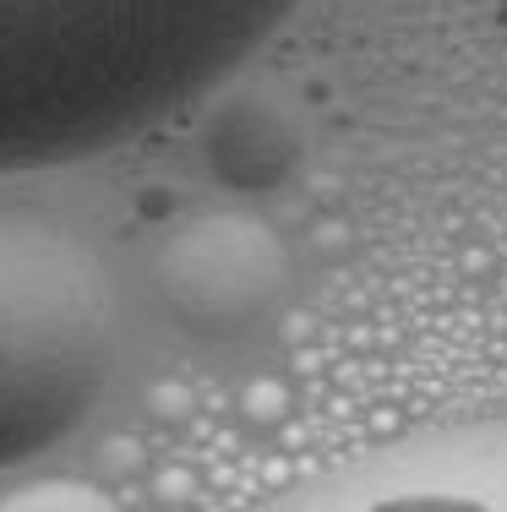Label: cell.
<instances>
[{
  "mask_svg": "<svg viewBox=\"0 0 507 512\" xmlns=\"http://www.w3.org/2000/svg\"><path fill=\"white\" fill-rule=\"evenodd\" d=\"M300 0H0V175L93 158L224 82Z\"/></svg>",
  "mask_w": 507,
  "mask_h": 512,
  "instance_id": "cell-1",
  "label": "cell"
},
{
  "mask_svg": "<svg viewBox=\"0 0 507 512\" xmlns=\"http://www.w3.org/2000/svg\"><path fill=\"white\" fill-rule=\"evenodd\" d=\"M110 289L77 240L0 213V469L60 447L110 387Z\"/></svg>",
  "mask_w": 507,
  "mask_h": 512,
  "instance_id": "cell-2",
  "label": "cell"
},
{
  "mask_svg": "<svg viewBox=\"0 0 507 512\" xmlns=\"http://www.w3.org/2000/svg\"><path fill=\"white\" fill-rule=\"evenodd\" d=\"M262 512H507V414L366 447Z\"/></svg>",
  "mask_w": 507,
  "mask_h": 512,
  "instance_id": "cell-3",
  "label": "cell"
},
{
  "mask_svg": "<svg viewBox=\"0 0 507 512\" xmlns=\"http://www.w3.org/2000/svg\"><path fill=\"white\" fill-rule=\"evenodd\" d=\"M202 158L235 191H273L300 164V131L279 99L240 88L202 126Z\"/></svg>",
  "mask_w": 507,
  "mask_h": 512,
  "instance_id": "cell-5",
  "label": "cell"
},
{
  "mask_svg": "<svg viewBox=\"0 0 507 512\" xmlns=\"http://www.w3.org/2000/svg\"><path fill=\"white\" fill-rule=\"evenodd\" d=\"M153 284L164 311L191 338H246L284 300L289 251L251 213H202L180 224L153 256Z\"/></svg>",
  "mask_w": 507,
  "mask_h": 512,
  "instance_id": "cell-4",
  "label": "cell"
},
{
  "mask_svg": "<svg viewBox=\"0 0 507 512\" xmlns=\"http://www.w3.org/2000/svg\"><path fill=\"white\" fill-rule=\"evenodd\" d=\"M0 512H120L104 491L77 480H39V485H22V491L0 496Z\"/></svg>",
  "mask_w": 507,
  "mask_h": 512,
  "instance_id": "cell-6",
  "label": "cell"
}]
</instances>
